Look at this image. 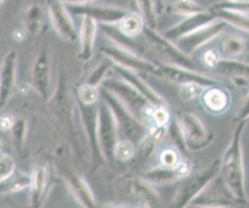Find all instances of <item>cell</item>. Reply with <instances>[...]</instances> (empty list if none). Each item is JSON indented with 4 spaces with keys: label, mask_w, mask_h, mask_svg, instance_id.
<instances>
[{
    "label": "cell",
    "mask_w": 249,
    "mask_h": 208,
    "mask_svg": "<svg viewBox=\"0 0 249 208\" xmlns=\"http://www.w3.org/2000/svg\"><path fill=\"white\" fill-rule=\"evenodd\" d=\"M219 167L220 159H215L212 163L189 177L187 182L176 193L171 206L176 208L189 206L190 202L217 177Z\"/></svg>",
    "instance_id": "cell-3"
},
{
    "label": "cell",
    "mask_w": 249,
    "mask_h": 208,
    "mask_svg": "<svg viewBox=\"0 0 249 208\" xmlns=\"http://www.w3.org/2000/svg\"><path fill=\"white\" fill-rule=\"evenodd\" d=\"M78 106L89 145L90 162L92 168H94L100 163L101 159H103L97 139V108L95 107V104L86 105L81 102L78 103Z\"/></svg>",
    "instance_id": "cell-13"
},
{
    "label": "cell",
    "mask_w": 249,
    "mask_h": 208,
    "mask_svg": "<svg viewBox=\"0 0 249 208\" xmlns=\"http://www.w3.org/2000/svg\"><path fill=\"white\" fill-rule=\"evenodd\" d=\"M149 114L155 125L158 126H167L171 121V115L166 106H153Z\"/></svg>",
    "instance_id": "cell-39"
},
{
    "label": "cell",
    "mask_w": 249,
    "mask_h": 208,
    "mask_svg": "<svg viewBox=\"0 0 249 208\" xmlns=\"http://www.w3.org/2000/svg\"><path fill=\"white\" fill-rule=\"evenodd\" d=\"M118 128L115 119L103 101L97 107V139L102 157L107 162L114 158V148L118 141Z\"/></svg>",
    "instance_id": "cell-5"
},
{
    "label": "cell",
    "mask_w": 249,
    "mask_h": 208,
    "mask_svg": "<svg viewBox=\"0 0 249 208\" xmlns=\"http://www.w3.org/2000/svg\"><path fill=\"white\" fill-rule=\"evenodd\" d=\"M47 10L51 23L57 35L63 40L75 41L78 32L64 3L59 0H48Z\"/></svg>",
    "instance_id": "cell-12"
},
{
    "label": "cell",
    "mask_w": 249,
    "mask_h": 208,
    "mask_svg": "<svg viewBox=\"0 0 249 208\" xmlns=\"http://www.w3.org/2000/svg\"><path fill=\"white\" fill-rule=\"evenodd\" d=\"M68 12L75 16H87L93 18L97 23H118L119 20L127 13L121 7L85 4H64Z\"/></svg>",
    "instance_id": "cell-10"
},
{
    "label": "cell",
    "mask_w": 249,
    "mask_h": 208,
    "mask_svg": "<svg viewBox=\"0 0 249 208\" xmlns=\"http://www.w3.org/2000/svg\"><path fill=\"white\" fill-rule=\"evenodd\" d=\"M159 160L160 166L172 167L180 160L179 151L174 147H166L160 153Z\"/></svg>",
    "instance_id": "cell-40"
},
{
    "label": "cell",
    "mask_w": 249,
    "mask_h": 208,
    "mask_svg": "<svg viewBox=\"0 0 249 208\" xmlns=\"http://www.w3.org/2000/svg\"><path fill=\"white\" fill-rule=\"evenodd\" d=\"M218 73L232 78L246 77L248 78L249 65L245 61L237 60L234 58H219L215 68Z\"/></svg>",
    "instance_id": "cell-27"
},
{
    "label": "cell",
    "mask_w": 249,
    "mask_h": 208,
    "mask_svg": "<svg viewBox=\"0 0 249 208\" xmlns=\"http://www.w3.org/2000/svg\"><path fill=\"white\" fill-rule=\"evenodd\" d=\"M246 124L247 119H240L234 128L231 142L220 159L219 167L221 181L236 202L244 206L248 203L242 151V134Z\"/></svg>",
    "instance_id": "cell-1"
},
{
    "label": "cell",
    "mask_w": 249,
    "mask_h": 208,
    "mask_svg": "<svg viewBox=\"0 0 249 208\" xmlns=\"http://www.w3.org/2000/svg\"><path fill=\"white\" fill-rule=\"evenodd\" d=\"M23 25L31 35H38L44 25V11L40 4H31L24 12Z\"/></svg>",
    "instance_id": "cell-28"
},
{
    "label": "cell",
    "mask_w": 249,
    "mask_h": 208,
    "mask_svg": "<svg viewBox=\"0 0 249 208\" xmlns=\"http://www.w3.org/2000/svg\"><path fill=\"white\" fill-rule=\"evenodd\" d=\"M100 27L103 33L117 46L127 49L132 52H134V50L136 49L137 46L133 38L124 34L120 30L118 25H116V23H100Z\"/></svg>",
    "instance_id": "cell-30"
},
{
    "label": "cell",
    "mask_w": 249,
    "mask_h": 208,
    "mask_svg": "<svg viewBox=\"0 0 249 208\" xmlns=\"http://www.w3.org/2000/svg\"><path fill=\"white\" fill-rule=\"evenodd\" d=\"M99 93L115 119L118 132L133 144H139L147 134V126L112 92L100 87Z\"/></svg>",
    "instance_id": "cell-2"
},
{
    "label": "cell",
    "mask_w": 249,
    "mask_h": 208,
    "mask_svg": "<svg viewBox=\"0 0 249 208\" xmlns=\"http://www.w3.org/2000/svg\"><path fill=\"white\" fill-rule=\"evenodd\" d=\"M30 175L17 168L7 177L0 180V194L16 193L29 187Z\"/></svg>",
    "instance_id": "cell-25"
},
{
    "label": "cell",
    "mask_w": 249,
    "mask_h": 208,
    "mask_svg": "<svg viewBox=\"0 0 249 208\" xmlns=\"http://www.w3.org/2000/svg\"><path fill=\"white\" fill-rule=\"evenodd\" d=\"M64 4H85V3H91L96 0H59Z\"/></svg>",
    "instance_id": "cell-46"
},
{
    "label": "cell",
    "mask_w": 249,
    "mask_h": 208,
    "mask_svg": "<svg viewBox=\"0 0 249 208\" xmlns=\"http://www.w3.org/2000/svg\"><path fill=\"white\" fill-rule=\"evenodd\" d=\"M97 31V22L87 16L83 17L79 38H80V52L79 59L81 61H89L93 53L95 36Z\"/></svg>",
    "instance_id": "cell-22"
},
{
    "label": "cell",
    "mask_w": 249,
    "mask_h": 208,
    "mask_svg": "<svg viewBox=\"0 0 249 208\" xmlns=\"http://www.w3.org/2000/svg\"><path fill=\"white\" fill-rule=\"evenodd\" d=\"M228 1H232V2H248L249 0H228Z\"/></svg>",
    "instance_id": "cell-48"
},
{
    "label": "cell",
    "mask_w": 249,
    "mask_h": 208,
    "mask_svg": "<svg viewBox=\"0 0 249 208\" xmlns=\"http://www.w3.org/2000/svg\"><path fill=\"white\" fill-rule=\"evenodd\" d=\"M205 9L198 5L195 0H175L173 4V11L181 16H191L200 13Z\"/></svg>",
    "instance_id": "cell-38"
},
{
    "label": "cell",
    "mask_w": 249,
    "mask_h": 208,
    "mask_svg": "<svg viewBox=\"0 0 249 208\" xmlns=\"http://www.w3.org/2000/svg\"><path fill=\"white\" fill-rule=\"evenodd\" d=\"M137 7L146 26L154 28L157 25V11L154 0H136Z\"/></svg>",
    "instance_id": "cell-33"
},
{
    "label": "cell",
    "mask_w": 249,
    "mask_h": 208,
    "mask_svg": "<svg viewBox=\"0 0 249 208\" xmlns=\"http://www.w3.org/2000/svg\"><path fill=\"white\" fill-rule=\"evenodd\" d=\"M135 154V144L128 139H121L117 141L114 148V158L121 161H127L133 157Z\"/></svg>",
    "instance_id": "cell-34"
},
{
    "label": "cell",
    "mask_w": 249,
    "mask_h": 208,
    "mask_svg": "<svg viewBox=\"0 0 249 208\" xmlns=\"http://www.w3.org/2000/svg\"><path fill=\"white\" fill-rule=\"evenodd\" d=\"M210 10L213 12L216 18H219L225 21L227 24H231L235 28L240 29L244 32L248 31V28H249L248 13L225 9V8H218L214 6Z\"/></svg>",
    "instance_id": "cell-26"
},
{
    "label": "cell",
    "mask_w": 249,
    "mask_h": 208,
    "mask_svg": "<svg viewBox=\"0 0 249 208\" xmlns=\"http://www.w3.org/2000/svg\"><path fill=\"white\" fill-rule=\"evenodd\" d=\"M30 206L34 208L41 207L46 199L49 189V170L48 167L39 163L34 166L30 174Z\"/></svg>",
    "instance_id": "cell-19"
},
{
    "label": "cell",
    "mask_w": 249,
    "mask_h": 208,
    "mask_svg": "<svg viewBox=\"0 0 249 208\" xmlns=\"http://www.w3.org/2000/svg\"><path fill=\"white\" fill-rule=\"evenodd\" d=\"M23 37H24V34H23L20 30H16V31L14 32V38H15V39H17V40H21V39H23Z\"/></svg>",
    "instance_id": "cell-47"
},
{
    "label": "cell",
    "mask_w": 249,
    "mask_h": 208,
    "mask_svg": "<svg viewBox=\"0 0 249 208\" xmlns=\"http://www.w3.org/2000/svg\"><path fill=\"white\" fill-rule=\"evenodd\" d=\"M129 194L135 198L141 205L155 206L160 201V196L151 183L144 178L134 177L127 182Z\"/></svg>",
    "instance_id": "cell-23"
},
{
    "label": "cell",
    "mask_w": 249,
    "mask_h": 208,
    "mask_svg": "<svg viewBox=\"0 0 249 208\" xmlns=\"http://www.w3.org/2000/svg\"><path fill=\"white\" fill-rule=\"evenodd\" d=\"M144 20L140 14L135 12H128L119 20L118 27L128 37H135L139 35L144 28Z\"/></svg>",
    "instance_id": "cell-29"
},
{
    "label": "cell",
    "mask_w": 249,
    "mask_h": 208,
    "mask_svg": "<svg viewBox=\"0 0 249 208\" xmlns=\"http://www.w3.org/2000/svg\"><path fill=\"white\" fill-rule=\"evenodd\" d=\"M154 75L178 84L179 86L186 84H196L203 87H207L220 84L217 80L198 73L195 71V69L180 67L169 63L157 64V70Z\"/></svg>",
    "instance_id": "cell-9"
},
{
    "label": "cell",
    "mask_w": 249,
    "mask_h": 208,
    "mask_svg": "<svg viewBox=\"0 0 249 208\" xmlns=\"http://www.w3.org/2000/svg\"><path fill=\"white\" fill-rule=\"evenodd\" d=\"M142 32L146 39L153 46V48L165 59L168 60L169 64H173L180 67L189 69H195L196 63L190 57V55L184 53L172 41L166 39L154 28L144 26Z\"/></svg>",
    "instance_id": "cell-6"
},
{
    "label": "cell",
    "mask_w": 249,
    "mask_h": 208,
    "mask_svg": "<svg viewBox=\"0 0 249 208\" xmlns=\"http://www.w3.org/2000/svg\"><path fill=\"white\" fill-rule=\"evenodd\" d=\"M12 135L13 144L15 147V150L19 154L22 152L25 144L26 139V133H27V123L26 121L21 118H15L14 123L12 127L9 130Z\"/></svg>",
    "instance_id": "cell-32"
},
{
    "label": "cell",
    "mask_w": 249,
    "mask_h": 208,
    "mask_svg": "<svg viewBox=\"0 0 249 208\" xmlns=\"http://www.w3.org/2000/svg\"><path fill=\"white\" fill-rule=\"evenodd\" d=\"M247 48L246 40L239 35H230L222 43V52L225 57L234 58L243 54Z\"/></svg>",
    "instance_id": "cell-31"
},
{
    "label": "cell",
    "mask_w": 249,
    "mask_h": 208,
    "mask_svg": "<svg viewBox=\"0 0 249 208\" xmlns=\"http://www.w3.org/2000/svg\"><path fill=\"white\" fill-rule=\"evenodd\" d=\"M219 55L217 53V52H215L214 50H208L206 51L203 54H202V60H203V63L209 67V68H212L214 69L218 60H219Z\"/></svg>",
    "instance_id": "cell-44"
},
{
    "label": "cell",
    "mask_w": 249,
    "mask_h": 208,
    "mask_svg": "<svg viewBox=\"0 0 249 208\" xmlns=\"http://www.w3.org/2000/svg\"><path fill=\"white\" fill-rule=\"evenodd\" d=\"M200 95L203 107L213 115L223 114L230 106V94L219 85L204 87Z\"/></svg>",
    "instance_id": "cell-21"
},
{
    "label": "cell",
    "mask_w": 249,
    "mask_h": 208,
    "mask_svg": "<svg viewBox=\"0 0 249 208\" xmlns=\"http://www.w3.org/2000/svg\"><path fill=\"white\" fill-rule=\"evenodd\" d=\"M16 169V160L8 153L0 152V180L10 175Z\"/></svg>",
    "instance_id": "cell-41"
},
{
    "label": "cell",
    "mask_w": 249,
    "mask_h": 208,
    "mask_svg": "<svg viewBox=\"0 0 249 208\" xmlns=\"http://www.w3.org/2000/svg\"><path fill=\"white\" fill-rule=\"evenodd\" d=\"M50 84H51L50 55L47 48L43 47L39 51L32 66L31 86L43 99H48L50 96Z\"/></svg>",
    "instance_id": "cell-14"
},
{
    "label": "cell",
    "mask_w": 249,
    "mask_h": 208,
    "mask_svg": "<svg viewBox=\"0 0 249 208\" xmlns=\"http://www.w3.org/2000/svg\"><path fill=\"white\" fill-rule=\"evenodd\" d=\"M100 52L115 65L133 72L155 74L157 70V64L141 57L135 52L119 46H104L100 48Z\"/></svg>",
    "instance_id": "cell-8"
},
{
    "label": "cell",
    "mask_w": 249,
    "mask_h": 208,
    "mask_svg": "<svg viewBox=\"0 0 249 208\" xmlns=\"http://www.w3.org/2000/svg\"><path fill=\"white\" fill-rule=\"evenodd\" d=\"M216 17L211 10H204L200 13L185 17L184 19L164 31L162 36L173 42L182 36L193 32L200 26L212 21Z\"/></svg>",
    "instance_id": "cell-16"
},
{
    "label": "cell",
    "mask_w": 249,
    "mask_h": 208,
    "mask_svg": "<svg viewBox=\"0 0 249 208\" xmlns=\"http://www.w3.org/2000/svg\"><path fill=\"white\" fill-rule=\"evenodd\" d=\"M191 164L187 160H179L172 167L159 166L147 171L142 178L151 184L164 185L174 182L178 179L189 176L191 172Z\"/></svg>",
    "instance_id": "cell-18"
},
{
    "label": "cell",
    "mask_w": 249,
    "mask_h": 208,
    "mask_svg": "<svg viewBox=\"0 0 249 208\" xmlns=\"http://www.w3.org/2000/svg\"><path fill=\"white\" fill-rule=\"evenodd\" d=\"M114 68L116 72L121 76V78L128 83L136 91H138L152 106H166L165 100L158 92H156V90H154L142 78H140L136 72L115 64Z\"/></svg>",
    "instance_id": "cell-20"
},
{
    "label": "cell",
    "mask_w": 249,
    "mask_h": 208,
    "mask_svg": "<svg viewBox=\"0 0 249 208\" xmlns=\"http://www.w3.org/2000/svg\"><path fill=\"white\" fill-rule=\"evenodd\" d=\"M167 126H168V129L166 131L168 132L169 137L174 144V148H176L179 152L185 153L188 150V148H187L186 141H185L183 132L179 126L177 119L171 120L167 124Z\"/></svg>",
    "instance_id": "cell-37"
},
{
    "label": "cell",
    "mask_w": 249,
    "mask_h": 208,
    "mask_svg": "<svg viewBox=\"0 0 249 208\" xmlns=\"http://www.w3.org/2000/svg\"><path fill=\"white\" fill-rule=\"evenodd\" d=\"M214 7L225 8L230 10H235L239 12L248 13L249 12V3L248 2H232V1H223L214 5Z\"/></svg>",
    "instance_id": "cell-43"
},
{
    "label": "cell",
    "mask_w": 249,
    "mask_h": 208,
    "mask_svg": "<svg viewBox=\"0 0 249 208\" xmlns=\"http://www.w3.org/2000/svg\"><path fill=\"white\" fill-rule=\"evenodd\" d=\"M112 92L124 106H126L138 119L152 109V105L124 80L105 78L100 86Z\"/></svg>",
    "instance_id": "cell-4"
},
{
    "label": "cell",
    "mask_w": 249,
    "mask_h": 208,
    "mask_svg": "<svg viewBox=\"0 0 249 208\" xmlns=\"http://www.w3.org/2000/svg\"><path fill=\"white\" fill-rule=\"evenodd\" d=\"M3 3H4V0H0V8H1V6L3 5Z\"/></svg>",
    "instance_id": "cell-50"
},
{
    "label": "cell",
    "mask_w": 249,
    "mask_h": 208,
    "mask_svg": "<svg viewBox=\"0 0 249 208\" xmlns=\"http://www.w3.org/2000/svg\"><path fill=\"white\" fill-rule=\"evenodd\" d=\"M15 121V117L11 114H4L0 117V130L9 131Z\"/></svg>",
    "instance_id": "cell-45"
},
{
    "label": "cell",
    "mask_w": 249,
    "mask_h": 208,
    "mask_svg": "<svg viewBox=\"0 0 249 208\" xmlns=\"http://www.w3.org/2000/svg\"><path fill=\"white\" fill-rule=\"evenodd\" d=\"M100 97L99 87L90 86L87 83L81 85L78 87V99L79 102L86 105L96 104Z\"/></svg>",
    "instance_id": "cell-36"
},
{
    "label": "cell",
    "mask_w": 249,
    "mask_h": 208,
    "mask_svg": "<svg viewBox=\"0 0 249 208\" xmlns=\"http://www.w3.org/2000/svg\"><path fill=\"white\" fill-rule=\"evenodd\" d=\"M239 205L228 189L211 186V183L189 204V206H204V207H229Z\"/></svg>",
    "instance_id": "cell-17"
},
{
    "label": "cell",
    "mask_w": 249,
    "mask_h": 208,
    "mask_svg": "<svg viewBox=\"0 0 249 208\" xmlns=\"http://www.w3.org/2000/svg\"><path fill=\"white\" fill-rule=\"evenodd\" d=\"M18 54L10 51L0 63V109H2L14 94L17 80Z\"/></svg>",
    "instance_id": "cell-15"
},
{
    "label": "cell",
    "mask_w": 249,
    "mask_h": 208,
    "mask_svg": "<svg viewBox=\"0 0 249 208\" xmlns=\"http://www.w3.org/2000/svg\"><path fill=\"white\" fill-rule=\"evenodd\" d=\"M177 121L188 149H200L210 141L211 138L207 133L205 125L195 114L183 112L179 115Z\"/></svg>",
    "instance_id": "cell-11"
},
{
    "label": "cell",
    "mask_w": 249,
    "mask_h": 208,
    "mask_svg": "<svg viewBox=\"0 0 249 208\" xmlns=\"http://www.w3.org/2000/svg\"><path fill=\"white\" fill-rule=\"evenodd\" d=\"M67 185L72 195L81 206L89 208L96 206L93 193L87 181L82 176L71 174L68 177Z\"/></svg>",
    "instance_id": "cell-24"
},
{
    "label": "cell",
    "mask_w": 249,
    "mask_h": 208,
    "mask_svg": "<svg viewBox=\"0 0 249 208\" xmlns=\"http://www.w3.org/2000/svg\"><path fill=\"white\" fill-rule=\"evenodd\" d=\"M203 88V87L196 84L180 85V94L185 100H190L199 95L202 92Z\"/></svg>",
    "instance_id": "cell-42"
},
{
    "label": "cell",
    "mask_w": 249,
    "mask_h": 208,
    "mask_svg": "<svg viewBox=\"0 0 249 208\" xmlns=\"http://www.w3.org/2000/svg\"><path fill=\"white\" fill-rule=\"evenodd\" d=\"M111 67H112V61L109 60L108 58L106 60L99 62L96 65V67L89 73L86 83L90 86L99 87L101 82L106 78V75L109 72Z\"/></svg>",
    "instance_id": "cell-35"
},
{
    "label": "cell",
    "mask_w": 249,
    "mask_h": 208,
    "mask_svg": "<svg viewBox=\"0 0 249 208\" xmlns=\"http://www.w3.org/2000/svg\"><path fill=\"white\" fill-rule=\"evenodd\" d=\"M2 148H3V143H2V141L0 139V152H2Z\"/></svg>",
    "instance_id": "cell-49"
},
{
    "label": "cell",
    "mask_w": 249,
    "mask_h": 208,
    "mask_svg": "<svg viewBox=\"0 0 249 208\" xmlns=\"http://www.w3.org/2000/svg\"><path fill=\"white\" fill-rule=\"evenodd\" d=\"M227 23L219 18H215L212 21L200 26L193 32L182 36L175 40V45L186 54L190 55L193 52L204 46L208 42L212 41L218 35H220L226 28Z\"/></svg>",
    "instance_id": "cell-7"
}]
</instances>
